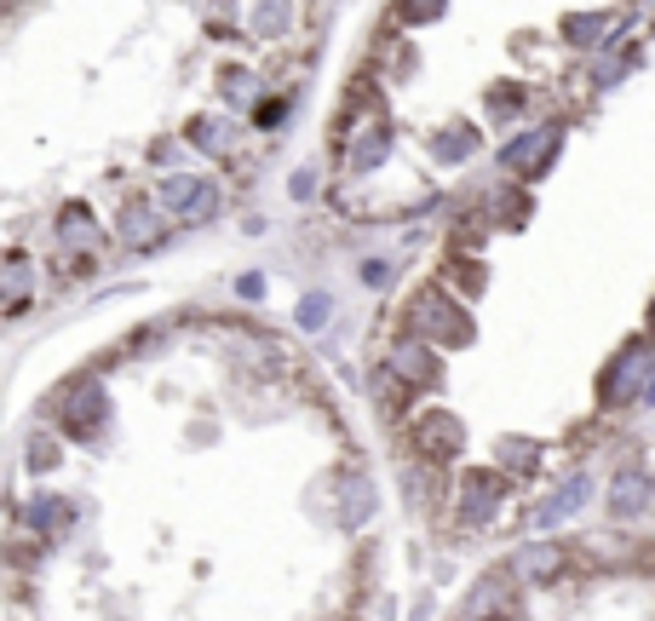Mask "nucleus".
<instances>
[{
  "mask_svg": "<svg viewBox=\"0 0 655 621\" xmlns=\"http://www.w3.org/2000/svg\"><path fill=\"white\" fill-rule=\"evenodd\" d=\"M443 12V0H403V17H415V24H432Z\"/></svg>",
  "mask_w": 655,
  "mask_h": 621,
  "instance_id": "4",
  "label": "nucleus"
},
{
  "mask_svg": "<svg viewBox=\"0 0 655 621\" xmlns=\"http://www.w3.org/2000/svg\"><path fill=\"white\" fill-rule=\"evenodd\" d=\"M392 369L408 374V380H432V374H437V363H425L420 346H397V351H392Z\"/></svg>",
  "mask_w": 655,
  "mask_h": 621,
  "instance_id": "3",
  "label": "nucleus"
},
{
  "mask_svg": "<svg viewBox=\"0 0 655 621\" xmlns=\"http://www.w3.org/2000/svg\"><path fill=\"white\" fill-rule=\"evenodd\" d=\"M546 150H558V133H552V127H546V133H529V138H518V145H506V162L529 173V167H535Z\"/></svg>",
  "mask_w": 655,
  "mask_h": 621,
  "instance_id": "2",
  "label": "nucleus"
},
{
  "mask_svg": "<svg viewBox=\"0 0 655 621\" xmlns=\"http://www.w3.org/2000/svg\"><path fill=\"white\" fill-rule=\"evenodd\" d=\"M644 500H650V477H639V472H621L616 489H609V507H616L621 518L644 512Z\"/></svg>",
  "mask_w": 655,
  "mask_h": 621,
  "instance_id": "1",
  "label": "nucleus"
}]
</instances>
